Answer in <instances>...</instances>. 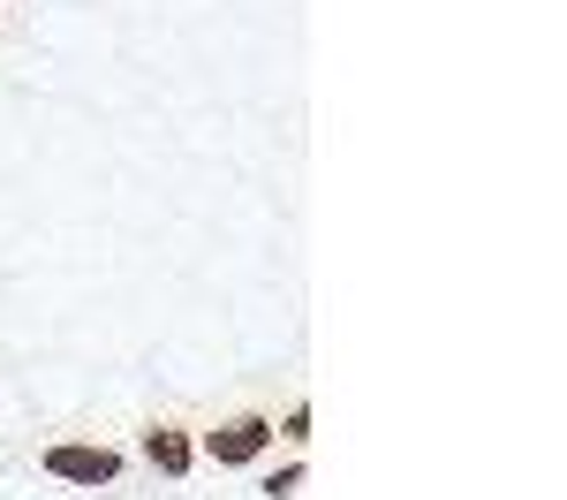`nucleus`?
Returning a JSON list of instances; mask_svg holds the SVG:
<instances>
[{
    "instance_id": "39448f33",
    "label": "nucleus",
    "mask_w": 567,
    "mask_h": 500,
    "mask_svg": "<svg viewBox=\"0 0 567 500\" xmlns=\"http://www.w3.org/2000/svg\"><path fill=\"white\" fill-rule=\"evenodd\" d=\"M296 486H303V455H288L280 470H265V478H258L265 500H296Z\"/></svg>"
},
{
    "instance_id": "f257e3e1",
    "label": "nucleus",
    "mask_w": 567,
    "mask_h": 500,
    "mask_svg": "<svg viewBox=\"0 0 567 500\" xmlns=\"http://www.w3.org/2000/svg\"><path fill=\"white\" fill-rule=\"evenodd\" d=\"M130 462H136V455L114 448V440H45V448H39V470H45V478H61V486H76V493H106V486H122Z\"/></svg>"
},
{
    "instance_id": "7ed1b4c3",
    "label": "nucleus",
    "mask_w": 567,
    "mask_h": 500,
    "mask_svg": "<svg viewBox=\"0 0 567 500\" xmlns=\"http://www.w3.org/2000/svg\"><path fill=\"white\" fill-rule=\"evenodd\" d=\"M130 455L144 470H159V478H189V470H197V425H189V417H152V425L136 432Z\"/></svg>"
},
{
    "instance_id": "20e7f679",
    "label": "nucleus",
    "mask_w": 567,
    "mask_h": 500,
    "mask_svg": "<svg viewBox=\"0 0 567 500\" xmlns=\"http://www.w3.org/2000/svg\"><path fill=\"white\" fill-rule=\"evenodd\" d=\"M272 448H288V455L310 448V402H288V417H272Z\"/></svg>"
},
{
    "instance_id": "f03ea898",
    "label": "nucleus",
    "mask_w": 567,
    "mask_h": 500,
    "mask_svg": "<svg viewBox=\"0 0 567 500\" xmlns=\"http://www.w3.org/2000/svg\"><path fill=\"white\" fill-rule=\"evenodd\" d=\"M272 455V417L265 409H227L219 425L197 432V462H219V470H250Z\"/></svg>"
}]
</instances>
